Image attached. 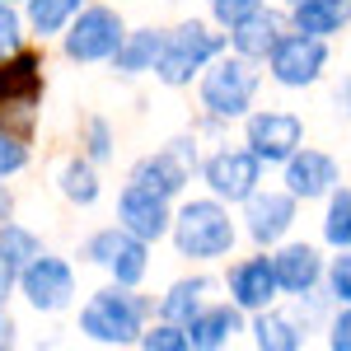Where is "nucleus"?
<instances>
[{
  "label": "nucleus",
  "instance_id": "f257e3e1",
  "mask_svg": "<svg viewBox=\"0 0 351 351\" xmlns=\"http://www.w3.org/2000/svg\"><path fill=\"white\" fill-rule=\"evenodd\" d=\"M173 239H178V253L188 258H220L234 243V225L216 202H188L173 220Z\"/></svg>",
  "mask_w": 351,
  "mask_h": 351
},
{
  "label": "nucleus",
  "instance_id": "f03ea898",
  "mask_svg": "<svg viewBox=\"0 0 351 351\" xmlns=\"http://www.w3.org/2000/svg\"><path fill=\"white\" fill-rule=\"evenodd\" d=\"M141 314H145V300L127 295V291H99V295L84 304L80 328L94 337V342H108V347H122L141 332Z\"/></svg>",
  "mask_w": 351,
  "mask_h": 351
},
{
  "label": "nucleus",
  "instance_id": "7ed1b4c3",
  "mask_svg": "<svg viewBox=\"0 0 351 351\" xmlns=\"http://www.w3.org/2000/svg\"><path fill=\"white\" fill-rule=\"evenodd\" d=\"M216 52H220V38H216V33H206L202 24H183L178 33H169V38H164V52H160L155 75H160L164 84H188Z\"/></svg>",
  "mask_w": 351,
  "mask_h": 351
},
{
  "label": "nucleus",
  "instance_id": "20e7f679",
  "mask_svg": "<svg viewBox=\"0 0 351 351\" xmlns=\"http://www.w3.org/2000/svg\"><path fill=\"white\" fill-rule=\"evenodd\" d=\"M253 89H258V71L248 66V56H230V61H220L216 71H206L202 104L216 117H239L253 104Z\"/></svg>",
  "mask_w": 351,
  "mask_h": 351
},
{
  "label": "nucleus",
  "instance_id": "39448f33",
  "mask_svg": "<svg viewBox=\"0 0 351 351\" xmlns=\"http://www.w3.org/2000/svg\"><path fill=\"white\" fill-rule=\"evenodd\" d=\"M127 43V33H122V19L104 10V5H94V10H84L75 28L66 33V52L71 61H104V56H117V47Z\"/></svg>",
  "mask_w": 351,
  "mask_h": 351
},
{
  "label": "nucleus",
  "instance_id": "423d86ee",
  "mask_svg": "<svg viewBox=\"0 0 351 351\" xmlns=\"http://www.w3.org/2000/svg\"><path fill=\"white\" fill-rule=\"evenodd\" d=\"M84 258L99 263V267H108L122 286H136V281L145 276V239L132 234L127 225H122V230H104V234H94V239L84 243Z\"/></svg>",
  "mask_w": 351,
  "mask_h": 351
},
{
  "label": "nucleus",
  "instance_id": "0eeeda50",
  "mask_svg": "<svg viewBox=\"0 0 351 351\" xmlns=\"http://www.w3.org/2000/svg\"><path fill=\"white\" fill-rule=\"evenodd\" d=\"M324 61H328L324 43H319L314 33H295V38H281V43H276V52H271V75H276V84L300 89V84L319 80Z\"/></svg>",
  "mask_w": 351,
  "mask_h": 351
},
{
  "label": "nucleus",
  "instance_id": "6e6552de",
  "mask_svg": "<svg viewBox=\"0 0 351 351\" xmlns=\"http://www.w3.org/2000/svg\"><path fill=\"white\" fill-rule=\"evenodd\" d=\"M24 295L33 309H43V314H56V309H66L71 295H75V276L71 267L61 263V258H33L24 267Z\"/></svg>",
  "mask_w": 351,
  "mask_h": 351
},
{
  "label": "nucleus",
  "instance_id": "1a4fd4ad",
  "mask_svg": "<svg viewBox=\"0 0 351 351\" xmlns=\"http://www.w3.org/2000/svg\"><path fill=\"white\" fill-rule=\"evenodd\" d=\"M258 173H263V160L253 150H220L216 160L206 164V183L225 202H248L258 192Z\"/></svg>",
  "mask_w": 351,
  "mask_h": 351
},
{
  "label": "nucleus",
  "instance_id": "9d476101",
  "mask_svg": "<svg viewBox=\"0 0 351 351\" xmlns=\"http://www.w3.org/2000/svg\"><path fill=\"white\" fill-rule=\"evenodd\" d=\"M300 136H304V127H300L295 112H258L253 122H248V145H253V155L258 160H291L300 150Z\"/></svg>",
  "mask_w": 351,
  "mask_h": 351
},
{
  "label": "nucleus",
  "instance_id": "9b49d317",
  "mask_svg": "<svg viewBox=\"0 0 351 351\" xmlns=\"http://www.w3.org/2000/svg\"><path fill=\"white\" fill-rule=\"evenodd\" d=\"M188 169H192V150L188 141H173L169 150H160V155H145V160L132 169V183H141V188L160 192V197H173V192L188 183Z\"/></svg>",
  "mask_w": 351,
  "mask_h": 351
},
{
  "label": "nucleus",
  "instance_id": "f8f14e48",
  "mask_svg": "<svg viewBox=\"0 0 351 351\" xmlns=\"http://www.w3.org/2000/svg\"><path fill=\"white\" fill-rule=\"evenodd\" d=\"M281 291V276H276V263L267 258H253V263H239L230 271V295L239 309H267Z\"/></svg>",
  "mask_w": 351,
  "mask_h": 351
},
{
  "label": "nucleus",
  "instance_id": "ddd939ff",
  "mask_svg": "<svg viewBox=\"0 0 351 351\" xmlns=\"http://www.w3.org/2000/svg\"><path fill=\"white\" fill-rule=\"evenodd\" d=\"M117 216H122V225H127L132 234H141V239H160L164 230H169L164 197H160V192H150V188H141V183H132V188L122 192Z\"/></svg>",
  "mask_w": 351,
  "mask_h": 351
},
{
  "label": "nucleus",
  "instance_id": "4468645a",
  "mask_svg": "<svg viewBox=\"0 0 351 351\" xmlns=\"http://www.w3.org/2000/svg\"><path fill=\"white\" fill-rule=\"evenodd\" d=\"M295 220V202L286 192H253L248 197V234L258 243H271L281 239Z\"/></svg>",
  "mask_w": 351,
  "mask_h": 351
},
{
  "label": "nucleus",
  "instance_id": "2eb2a0df",
  "mask_svg": "<svg viewBox=\"0 0 351 351\" xmlns=\"http://www.w3.org/2000/svg\"><path fill=\"white\" fill-rule=\"evenodd\" d=\"M332 183H337V164L328 160V155H319V150H304V155H291L286 160V188H291V197H324V192H332Z\"/></svg>",
  "mask_w": 351,
  "mask_h": 351
},
{
  "label": "nucleus",
  "instance_id": "dca6fc26",
  "mask_svg": "<svg viewBox=\"0 0 351 351\" xmlns=\"http://www.w3.org/2000/svg\"><path fill=\"white\" fill-rule=\"evenodd\" d=\"M33 99H38V61L19 56L14 66L0 71V122L10 108H33Z\"/></svg>",
  "mask_w": 351,
  "mask_h": 351
},
{
  "label": "nucleus",
  "instance_id": "f3484780",
  "mask_svg": "<svg viewBox=\"0 0 351 351\" xmlns=\"http://www.w3.org/2000/svg\"><path fill=\"white\" fill-rule=\"evenodd\" d=\"M347 24H351V0H300L295 5V28L300 33L328 38V33H342Z\"/></svg>",
  "mask_w": 351,
  "mask_h": 351
},
{
  "label": "nucleus",
  "instance_id": "a211bd4d",
  "mask_svg": "<svg viewBox=\"0 0 351 351\" xmlns=\"http://www.w3.org/2000/svg\"><path fill=\"white\" fill-rule=\"evenodd\" d=\"M234 52L248 56V61H258V56H271L276 52V43H281V24H276V14H248L243 24H234Z\"/></svg>",
  "mask_w": 351,
  "mask_h": 351
},
{
  "label": "nucleus",
  "instance_id": "6ab92c4d",
  "mask_svg": "<svg viewBox=\"0 0 351 351\" xmlns=\"http://www.w3.org/2000/svg\"><path fill=\"white\" fill-rule=\"evenodd\" d=\"M276 263V276H281V291H295V295H309L314 281H319V253L309 243H291Z\"/></svg>",
  "mask_w": 351,
  "mask_h": 351
},
{
  "label": "nucleus",
  "instance_id": "aec40b11",
  "mask_svg": "<svg viewBox=\"0 0 351 351\" xmlns=\"http://www.w3.org/2000/svg\"><path fill=\"white\" fill-rule=\"evenodd\" d=\"M160 52H164V33H155V28H141V33H132L122 47H117V71L122 75H141V71H155L160 66Z\"/></svg>",
  "mask_w": 351,
  "mask_h": 351
},
{
  "label": "nucleus",
  "instance_id": "412c9836",
  "mask_svg": "<svg viewBox=\"0 0 351 351\" xmlns=\"http://www.w3.org/2000/svg\"><path fill=\"white\" fill-rule=\"evenodd\" d=\"M234 332H239V314L234 309H211V314H197L188 324L192 347H225Z\"/></svg>",
  "mask_w": 351,
  "mask_h": 351
},
{
  "label": "nucleus",
  "instance_id": "4be33fe9",
  "mask_svg": "<svg viewBox=\"0 0 351 351\" xmlns=\"http://www.w3.org/2000/svg\"><path fill=\"white\" fill-rule=\"evenodd\" d=\"M202 295H206V281H202V276L178 281V286L160 300V314L169 319V324H192V319H197V309H202Z\"/></svg>",
  "mask_w": 351,
  "mask_h": 351
},
{
  "label": "nucleus",
  "instance_id": "5701e85b",
  "mask_svg": "<svg viewBox=\"0 0 351 351\" xmlns=\"http://www.w3.org/2000/svg\"><path fill=\"white\" fill-rule=\"evenodd\" d=\"M38 253H43V248H38V239H33L28 230H19V225H5V230H0V263L10 271H24Z\"/></svg>",
  "mask_w": 351,
  "mask_h": 351
},
{
  "label": "nucleus",
  "instance_id": "b1692460",
  "mask_svg": "<svg viewBox=\"0 0 351 351\" xmlns=\"http://www.w3.org/2000/svg\"><path fill=\"white\" fill-rule=\"evenodd\" d=\"M253 342L267 351H295L300 347V332L291 319H281V314H263L258 324H253Z\"/></svg>",
  "mask_w": 351,
  "mask_h": 351
},
{
  "label": "nucleus",
  "instance_id": "393cba45",
  "mask_svg": "<svg viewBox=\"0 0 351 351\" xmlns=\"http://www.w3.org/2000/svg\"><path fill=\"white\" fill-rule=\"evenodd\" d=\"M75 10H80V0H28V19H33V28H38L43 38H47V33H61Z\"/></svg>",
  "mask_w": 351,
  "mask_h": 351
},
{
  "label": "nucleus",
  "instance_id": "a878e982",
  "mask_svg": "<svg viewBox=\"0 0 351 351\" xmlns=\"http://www.w3.org/2000/svg\"><path fill=\"white\" fill-rule=\"evenodd\" d=\"M61 192L71 197V202H80V206H89L94 197H99V178H94V169L89 164H66L61 169Z\"/></svg>",
  "mask_w": 351,
  "mask_h": 351
},
{
  "label": "nucleus",
  "instance_id": "bb28decb",
  "mask_svg": "<svg viewBox=\"0 0 351 351\" xmlns=\"http://www.w3.org/2000/svg\"><path fill=\"white\" fill-rule=\"evenodd\" d=\"M324 234H328V243L351 248V192H332V206H328Z\"/></svg>",
  "mask_w": 351,
  "mask_h": 351
},
{
  "label": "nucleus",
  "instance_id": "cd10ccee",
  "mask_svg": "<svg viewBox=\"0 0 351 351\" xmlns=\"http://www.w3.org/2000/svg\"><path fill=\"white\" fill-rule=\"evenodd\" d=\"M141 342H145L150 351H188V347H192V337H188V332H178V324L155 328V332H145Z\"/></svg>",
  "mask_w": 351,
  "mask_h": 351
},
{
  "label": "nucleus",
  "instance_id": "c85d7f7f",
  "mask_svg": "<svg viewBox=\"0 0 351 351\" xmlns=\"http://www.w3.org/2000/svg\"><path fill=\"white\" fill-rule=\"evenodd\" d=\"M258 5H263V0H211V10H216V19L220 24H243V19H248V14H258Z\"/></svg>",
  "mask_w": 351,
  "mask_h": 351
},
{
  "label": "nucleus",
  "instance_id": "c756f323",
  "mask_svg": "<svg viewBox=\"0 0 351 351\" xmlns=\"http://www.w3.org/2000/svg\"><path fill=\"white\" fill-rule=\"evenodd\" d=\"M24 160H28V150L14 141V136L0 132V178H5V173H14V169H24Z\"/></svg>",
  "mask_w": 351,
  "mask_h": 351
},
{
  "label": "nucleus",
  "instance_id": "7c9ffc66",
  "mask_svg": "<svg viewBox=\"0 0 351 351\" xmlns=\"http://www.w3.org/2000/svg\"><path fill=\"white\" fill-rule=\"evenodd\" d=\"M332 295L351 304V253H342V258L332 263Z\"/></svg>",
  "mask_w": 351,
  "mask_h": 351
},
{
  "label": "nucleus",
  "instance_id": "2f4dec72",
  "mask_svg": "<svg viewBox=\"0 0 351 351\" xmlns=\"http://www.w3.org/2000/svg\"><path fill=\"white\" fill-rule=\"evenodd\" d=\"M19 47V19L10 14V5H0V56Z\"/></svg>",
  "mask_w": 351,
  "mask_h": 351
},
{
  "label": "nucleus",
  "instance_id": "473e14b6",
  "mask_svg": "<svg viewBox=\"0 0 351 351\" xmlns=\"http://www.w3.org/2000/svg\"><path fill=\"white\" fill-rule=\"evenodd\" d=\"M89 155L94 160H108V127L104 122H89Z\"/></svg>",
  "mask_w": 351,
  "mask_h": 351
},
{
  "label": "nucleus",
  "instance_id": "72a5a7b5",
  "mask_svg": "<svg viewBox=\"0 0 351 351\" xmlns=\"http://www.w3.org/2000/svg\"><path fill=\"white\" fill-rule=\"evenodd\" d=\"M328 342H332L337 351H351V309L337 319V324H332V337H328Z\"/></svg>",
  "mask_w": 351,
  "mask_h": 351
},
{
  "label": "nucleus",
  "instance_id": "f704fd0d",
  "mask_svg": "<svg viewBox=\"0 0 351 351\" xmlns=\"http://www.w3.org/2000/svg\"><path fill=\"white\" fill-rule=\"evenodd\" d=\"M10 281H14V271H10L5 263H0V300H5V291H10Z\"/></svg>",
  "mask_w": 351,
  "mask_h": 351
},
{
  "label": "nucleus",
  "instance_id": "c9c22d12",
  "mask_svg": "<svg viewBox=\"0 0 351 351\" xmlns=\"http://www.w3.org/2000/svg\"><path fill=\"white\" fill-rule=\"evenodd\" d=\"M10 206H14V202H10V192H0V220H10Z\"/></svg>",
  "mask_w": 351,
  "mask_h": 351
},
{
  "label": "nucleus",
  "instance_id": "e433bc0d",
  "mask_svg": "<svg viewBox=\"0 0 351 351\" xmlns=\"http://www.w3.org/2000/svg\"><path fill=\"white\" fill-rule=\"evenodd\" d=\"M342 99L351 104V80H347V89H337V104H342ZM347 112H351V108H347Z\"/></svg>",
  "mask_w": 351,
  "mask_h": 351
},
{
  "label": "nucleus",
  "instance_id": "4c0bfd02",
  "mask_svg": "<svg viewBox=\"0 0 351 351\" xmlns=\"http://www.w3.org/2000/svg\"><path fill=\"white\" fill-rule=\"evenodd\" d=\"M5 337H10V328H5V319H0V347H5Z\"/></svg>",
  "mask_w": 351,
  "mask_h": 351
},
{
  "label": "nucleus",
  "instance_id": "58836bf2",
  "mask_svg": "<svg viewBox=\"0 0 351 351\" xmlns=\"http://www.w3.org/2000/svg\"><path fill=\"white\" fill-rule=\"evenodd\" d=\"M0 5H14V0H0Z\"/></svg>",
  "mask_w": 351,
  "mask_h": 351
},
{
  "label": "nucleus",
  "instance_id": "ea45409f",
  "mask_svg": "<svg viewBox=\"0 0 351 351\" xmlns=\"http://www.w3.org/2000/svg\"><path fill=\"white\" fill-rule=\"evenodd\" d=\"M291 5H300V0H291Z\"/></svg>",
  "mask_w": 351,
  "mask_h": 351
}]
</instances>
